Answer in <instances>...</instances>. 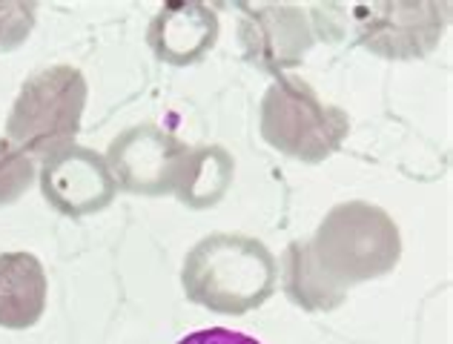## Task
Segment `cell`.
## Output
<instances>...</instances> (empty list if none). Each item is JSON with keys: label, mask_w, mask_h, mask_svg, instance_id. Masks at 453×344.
<instances>
[{"label": "cell", "mask_w": 453, "mask_h": 344, "mask_svg": "<svg viewBox=\"0 0 453 344\" xmlns=\"http://www.w3.org/2000/svg\"><path fill=\"white\" fill-rule=\"evenodd\" d=\"M281 287L307 313H330L348 299V290L327 279L313 258L310 241H293L281 256Z\"/></svg>", "instance_id": "12"}, {"label": "cell", "mask_w": 453, "mask_h": 344, "mask_svg": "<svg viewBox=\"0 0 453 344\" xmlns=\"http://www.w3.org/2000/svg\"><path fill=\"white\" fill-rule=\"evenodd\" d=\"M219 41V15L196 0H173L158 9L147 29L155 57L170 66L198 64Z\"/></svg>", "instance_id": "9"}, {"label": "cell", "mask_w": 453, "mask_h": 344, "mask_svg": "<svg viewBox=\"0 0 453 344\" xmlns=\"http://www.w3.org/2000/svg\"><path fill=\"white\" fill-rule=\"evenodd\" d=\"M348 133V112L325 103L307 80L296 75H279L261 101V138L304 164L330 158Z\"/></svg>", "instance_id": "5"}, {"label": "cell", "mask_w": 453, "mask_h": 344, "mask_svg": "<svg viewBox=\"0 0 453 344\" xmlns=\"http://www.w3.org/2000/svg\"><path fill=\"white\" fill-rule=\"evenodd\" d=\"M242 46L244 57L253 66L273 75H284V69L302 64L316 34L310 29L307 15L299 6H242Z\"/></svg>", "instance_id": "8"}, {"label": "cell", "mask_w": 453, "mask_h": 344, "mask_svg": "<svg viewBox=\"0 0 453 344\" xmlns=\"http://www.w3.org/2000/svg\"><path fill=\"white\" fill-rule=\"evenodd\" d=\"M187 144L152 124L129 126L106 149V167L115 184L133 195L158 198L175 189Z\"/></svg>", "instance_id": "6"}, {"label": "cell", "mask_w": 453, "mask_h": 344, "mask_svg": "<svg viewBox=\"0 0 453 344\" xmlns=\"http://www.w3.org/2000/svg\"><path fill=\"white\" fill-rule=\"evenodd\" d=\"M46 310V272L32 253L0 256V327L29 330Z\"/></svg>", "instance_id": "10"}, {"label": "cell", "mask_w": 453, "mask_h": 344, "mask_svg": "<svg viewBox=\"0 0 453 344\" xmlns=\"http://www.w3.org/2000/svg\"><path fill=\"white\" fill-rule=\"evenodd\" d=\"M35 27V4H0V50H15Z\"/></svg>", "instance_id": "14"}, {"label": "cell", "mask_w": 453, "mask_h": 344, "mask_svg": "<svg viewBox=\"0 0 453 344\" xmlns=\"http://www.w3.org/2000/svg\"><path fill=\"white\" fill-rule=\"evenodd\" d=\"M310 250L330 281L350 290L353 284L379 279L399 264L402 235L381 207L348 201L333 207L319 224Z\"/></svg>", "instance_id": "2"}, {"label": "cell", "mask_w": 453, "mask_h": 344, "mask_svg": "<svg viewBox=\"0 0 453 344\" xmlns=\"http://www.w3.org/2000/svg\"><path fill=\"white\" fill-rule=\"evenodd\" d=\"M87 80L75 66H50L32 75L12 103L6 138L27 156L50 158L52 152L75 144L81 133Z\"/></svg>", "instance_id": "4"}, {"label": "cell", "mask_w": 453, "mask_h": 344, "mask_svg": "<svg viewBox=\"0 0 453 344\" xmlns=\"http://www.w3.org/2000/svg\"><path fill=\"white\" fill-rule=\"evenodd\" d=\"M316 29L327 41H342L353 32V41L388 61H411L434 50L448 23V4H350L333 15L330 6H313Z\"/></svg>", "instance_id": "3"}, {"label": "cell", "mask_w": 453, "mask_h": 344, "mask_svg": "<svg viewBox=\"0 0 453 344\" xmlns=\"http://www.w3.org/2000/svg\"><path fill=\"white\" fill-rule=\"evenodd\" d=\"M178 344H261L253 336H244L238 330H226V327H210V330H196V333L184 336Z\"/></svg>", "instance_id": "15"}, {"label": "cell", "mask_w": 453, "mask_h": 344, "mask_svg": "<svg viewBox=\"0 0 453 344\" xmlns=\"http://www.w3.org/2000/svg\"><path fill=\"white\" fill-rule=\"evenodd\" d=\"M35 181V164L9 138H0V207L15 204Z\"/></svg>", "instance_id": "13"}, {"label": "cell", "mask_w": 453, "mask_h": 344, "mask_svg": "<svg viewBox=\"0 0 453 344\" xmlns=\"http://www.w3.org/2000/svg\"><path fill=\"white\" fill-rule=\"evenodd\" d=\"M181 284L187 299L210 313L244 316L276 293L279 264L258 239L212 233L187 253Z\"/></svg>", "instance_id": "1"}, {"label": "cell", "mask_w": 453, "mask_h": 344, "mask_svg": "<svg viewBox=\"0 0 453 344\" xmlns=\"http://www.w3.org/2000/svg\"><path fill=\"white\" fill-rule=\"evenodd\" d=\"M38 178L46 204L69 218H83L106 210L118 193L106 158L78 144H69L43 158Z\"/></svg>", "instance_id": "7"}, {"label": "cell", "mask_w": 453, "mask_h": 344, "mask_svg": "<svg viewBox=\"0 0 453 344\" xmlns=\"http://www.w3.org/2000/svg\"><path fill=\"white\" fill-rule=\"evenodd\" d=\"M233 175H235V161L224 147L219 144L196 147L187 149L173 193L187 207L207 210L216 207L226 195V189L233 187Z\"/></svg>", "instance_id": "11"}]
</instances>
